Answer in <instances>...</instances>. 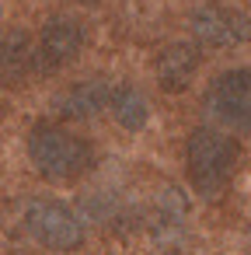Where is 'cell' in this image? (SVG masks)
Segmentation results:
<instances>
[{
	"label": "cell",
	"instance_id": "cell-1",
	"mask_svg": "<svg viewBox=\"0 0 251 255\" xmlns=\"http://www.w3.org/2000/svg\"><path fill=\"white\" fill-rule=\"evenodd\" d=\"M28 161L46 182H77L94 168V150L60 123H35L28 133Z\"/></svg>",
	"mask_w": 251,
	"mask_h": 255
},
{
	"label": "cell",
	"instance_id": "cell-2",
	"mask_svg": "<svg viewBox=\"0 0 251 255\" xmlns=\"http://www.w3.org/2000/svg\"><path fill=\"white\" fill-rule=\"evenodd\" d=\"M237 157L241 147L230 133H223L220 126H195L185 143V171L192 189L206 199L220 196L237 171Z\"/></svg>",
	"mask_w": 251,
	"mask_h": 255
},
{
	"label": "cell",
	"instance_id": "cell-3",
	"mask_svg": "<svg viewBox=\"0 0 251 255\" xmlns=\"http://www.w3.org/2000/svg\"><path fill=\"white\" fill-rule=\"evenodd\" d=\"M206 112L220 123L223 133L251 136V70L234 67L220 74L206 91Z\"/></svg>",
	"mask_w": 251,
	"mask_h": 255
},
{
	"label": "cell",
	"instance_id": "cell-4",
	"mask_svg": "<svg viewBox=\"0 0 251 255\" xmlns=\"http://www.w3.org/2000/svg\"><path fill=\"white\" fill-rule=\"evenodd\" d=\"M25 231L49 252H74L84 241V224L63 199H32L25 210Z\"/></svg>",
	"mask_w": 251,
	"mask_h": 255
},
{
	"label": "cell",
	"instance_id": "cell-5",
	"mask_svg": "<svg viewBox=\"0 0 251 255\" xmlns=\"http://www.w3.org/2000/svg\"><path fill=\"white\" fill-rule=\"evenodd\" d=\"M188 28L209 49H234V46L251 42V14L237 11V7H227V4L195 7L192 18H188Z\"/></svg>",
	"mask_w": 251,
	"mask_h": 255
},
{
	"label": "cell",
	"instance_id": "cell-6",
	"mask_svg": "<svg viewBox=\"0 0 251 255\" xmlns=\"http://www.w3.org/2000/svg\"><path fill=\"white\" fill-rule=\"evenodd\" d=\"M87 42V28L70 18V14H60L53 21L42 25V32L35 35V46H39V74H60L63 67H70L81 49Z\"/></svg>",
	"mask_w": 251,
	"mask_h": 255
},
{
	"label": "cell",
	"instance_id": "cell-7",
	"mask_svg": "<svg viewBox=\"0 0 251 255\" xmlns=\"http://www.w3.org/2000/svg\"><path fill=\"white\" fill-rule=\"evenodd\" d=\"M35 74H39V46H35V39L18 25L4 28L0 32V77L11 81V84H21V81H28Z\"/></svg>",
	"mask_w": 251,
	"mask_h": 255
},
{
	"label": "cell",
	"instance_id": "cell-8",
	"mask_svg": "<svg viewBox=\"0 0 251 255\" xmlns=\"http://www.w3.org/2000/svg\"><path fill=\"white\" fill-rule=\"evenodd\" d=\"M199 74V49L192 42H171L154 60V77L167 95H181Z\"/></svg>",
	"mask_w": 251,
	"mask_h": 255
},
{
	"label": "cell",
	"instance_id": "cell-9",
	"mask_svg": "<svg viewBox=\"0 0 251 255\" xmlns=\"http://www.w3.org/2000/svg\"><path fill=\"white\" fill-rule=\"evenodd\" d=\"M112 98V84L105 81H81L74 88H67L56 98V112L63 119H94L101 109H108Z\"/></svg>",
	"mask_w": 251,
	"mask_h": 255
},
{
	"label": "cell",
	"instance_id": "cell-10",
	"mask_svg": "<svg viewBox=\"0 0 251 255\" xmlns=\"http://www.w3.org/2000/svg\"><path fill=\"white\" fill-rule=\"evenodd\" d=\"M108 112H112V119L122 126V129H129V133H140L143 126H147V119H150V102H147V95L136 88V84H112V98H108Z\"/></svg>",
	"mask_w": 251,
	"mask_h": 255
},
{
	"label": "cell",
	"instance_id": "cell-11",
	"mask_svg": "<svg viewBox=\"0 0 251 255\" xmlns=\"http://www.w3.org/2000/svg\"><path fill=\"white\" fill-rule=\"evenodd\" d=\"M248 252H251V245H248Z\"/></svg>",
	"mask_w": 251,
	"mask_h": 255
}]
</instances>
